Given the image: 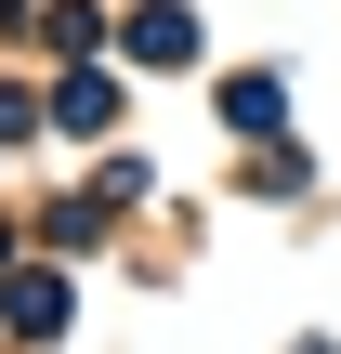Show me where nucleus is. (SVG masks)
Wrapping results in <instances>:
<instances>
[{
    "mask_svg": "<svg viewBox=\"0 0 341 354\" xmlns=\"http://www.w3.org/2000/svg\"><path fill=\"white\" fill-rule=\"evenodd\" d=\"M223 118H237V131H276V118H289V79H223Z\"/></svg>",
    "mask_w": 341,
    "mask_h": 354,
    "instance_id": "obj_2",
    "label": "nucleus"
},
{
    "mask_svg": "<svg viewBox=\"0 0 341 354\" xmlns=\"http://www.w3.org/2000/svg\"><path fill=\"white\" fill-rule=\"evenodd\" d=\"M13 328L53 342V328H66V276H13Z\"/></svg>",
    "mask_w": 341,
    "mask_h": 354,
    "instance_id": "obj_3",
    "label": "nucleus"
},
{
    "mask_svg": "<svg viewBox=\"0 0 341 354\" xmlns=\"http://www.w3.org/2000/svg\"><path fill=\"white\" fill-rule=\"evenodd\" d=\"M131 66H197V13L184 0H145L131 13Z\"/></svg>",
    "mask_w": 341,
    "mask_h": 354,
    "instance_id": "obj_1",
    "label": "nucleus"
}]
</instances>
